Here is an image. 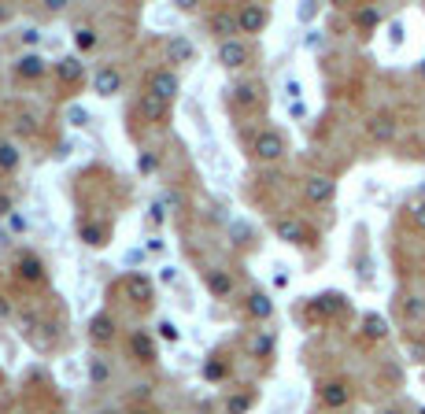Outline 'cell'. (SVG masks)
Masks as SVG:
<instances>
[{
	"mask_svg": "<svg viewBox=\"0 0 425 414\" xmlns=\"http://www.w3.org/2000/svg\"><path fill=\"white\" fill-rule=\"evenodd\" d=\"M252 152H255V159H263V163H274V159L285 156V137L278 130H259L252 141Z\"/></svg>",
	"mask_w": 425,
	"mask_h": 414,
	"instance_id": "cell-1",
	"label": "cell"
},
{
	"mask_svg": "<svg viewBox=\"0 0 425 414\" xmlns=\"http://www.w3.org/2000/svg\"><path fill=\"white\" fill-rule=\"evenodd\" d=\"M303 196L311 200V204H329V200L337 196V182L329 174H314V178H307Z\"/></svg>",
	"mask_w": 425,
	"mask_h": 414,
	"instance_id": "cell-2",
	"label": "cell"
},
{
	"mask_svg": "<svg viewBox=\"0 0 425 414\" xmlns=\"http://www.w3.org/2000/svg\"><path fill=\"white\" fill-rule=\"evenodd\" d=\"M218 63L222 67H229V70H237V67H244L248 63V45L244 41H218Z\"/></svg>",
	"mask_w": 425,
	"mask_h": 414,
	"instance_id": "cell-3",
	"label": "cell"
},
{
	"mask_svg": "<svg viewBox=\"0 0 425 414\" xmlns=\"http://www.w3.org/2000/svg\"><path fill=\"white\" fill-rule=\"evenodd\" d=\"M318 396H322V403H325L329 411H340V407H344L348 399H352V388H348L344 381H325Z\"/></svg>",
	"mask_w": 425,
	"mask_h": 414,
	"instance_id": "cell-4",
	"label": "cell"
},
{
	"mask_svg": "<svg viewBox=\"0 0 425 414\" xmlns=\"http://www.w3.org/2000/svg\"><path fill=\"white\" fill-rule=\"evenodd\" d=\"M148 93H155L159 100H174V93H178V78L170 70H155L152 78H148Z\"/></svg>",
	"mask_w": 425,
	"mask_h": 414,
	"instance_id": "cell-5",
	"label": "cell"
},
{
	"mask_svg": "<svg viewBox=\"0 0 425 414\" xmlns=\"http://www.w3.org/2000/svg\"><path fill=\"white\" fill-rule=\"evenodd\" d=\"M56 78L63 82V86H78V82L85 78V63L78 56H63L56 63Z\"/></svg>",
	"mask_w": 425,
	"mask_h": 414,
	"instance_id": "cell-6",
	"label": "cell"
},
{
	"mask_svg": "<svg viewBox=\"0 0 425 414\" xmlns=\"http://www.w3.org/2000/svg\"><path fill=\"white\" fill-rule=\"evenodd\" d=\"M137 111H141L144 122H163V119H167V100H159L155 93H141V100H137Z\"/></svg>",
	"mask_w": 425,
	"mask_h": 414,
	"instance_id": "cell-7",
	"label": "cell"
},
{
	"mask_svg": "<svg viewBox=\"0 0 425 414\" xmlns=\"http://www.w3.org/2000/svg\"><path fill=\"white\" fill-rule=\"evenodd\" d=\"M93 89H97V97H111V93L122 89V74L115 67H100L97 78H93Z\"/></svg>",
	"mask_w": 425,
	"mask_h": 414,
	"instance_id": "cell-8",
	"label": "cell"
},
{
	"mask_svg": "<svg viewBox=\"0 0 425 414\" xmlns=\"http://www.w3.org/2000/svg\"><path fill=\"white\" fill-rule=\"evenodd\" d=\"M370 137H374V141H381V144H388L392 137H396V119H392L388 111H381V115H374V119H370Z\"/></svg>",
	"mask_w": 425,
	"mask_h": 414,
	"instance_id": "cell-9",
	"label": "cell"
},
{
	"mask_svg": "<svg viewBox=\"0 0 425 414\" xmlns=\"http://www.w3.org/2000/svg\"><path fill=\"white\" fill-rule=\"evenodd\" d=\"M237 23H240L244 34H259V30L267 26V12H263V8H255V4H244L240 15H237Z\"/></svg>",
	"mask_w": 425,
	"mask_h": 414,
	"instance_id": "cell-10",
	"label": "cell"
},
{
	"mask_svg": "<svg viewBox=\"0 0 425 414\" xmlns=\"http://www.w3.org/2000/svg\"><path fill=\"white\" fill-rule=\"evenodd\" d=\"M126 292H130V300L148 303L152 292H155V285H152V278H144V274H130V278H126Z\"/></svg>",
	"mask_w": 425,
	"mask_h": 414,
	"instance_id": "cell-11",
	"label": "cell"
},
{
	"mask_svg": "<svg viewBox=\"0 0 425 414\" xmlns=\"http://www.w3.org/2000/svg\"><path fill=\"white\" fill-rule=\"evenodd\" d=\"M78 233H82V241L89 244V248H104V244H108V237H111V229L104 226V222H82Z\"/></svg>",
	"mask_w": 425,
	"mask_h": 414,
	"instance_id": "cell-12",
	"label": "cell"
},
{
	"mask_svg": "<svg viewBox=\"0 0 425 414\" xmlns=\"http://www.w3.org/2000/svg\"><path fill=\"white\" fill-rule=\"evenodd\" d=\"M15 270H19V278H23V281H41V278H45V263H41V259L34 256V252H26V256H19Z\"/></svg>",
	"mask_w": 425,
	"mask_h": 414,
	"instance_id": "cell-13",
	"label": "cell"
},
{
	"mask_svg": "<svg viewBox=\"0 0 425 414\" xmlns=\"http://www.w3.org/2000/svg\"><path fill=\"white\" fill-rule=\"evenodd\" d=\"M229 97H233V104H240V108H255V104L263 100V89L255 86V82H240V86L229 89Z\"/></svg>",
	"mask_w": 425,
	"mask_h": 414,
	"instance_id": "cell-14",
	"label": "cell"
},
{
	"mask_svg": "<svg viewBox=\"0 0 425 414\" xmlns=\"http://www.w3.org/2000/svg\"><path fill=\"white\" fill-rule=\"evenodd\" d=\"M130 352L141 359V363H152V359H155V341L144 333V329H137V333L130 337Z\"/></svg>",
	"mask_w": 425,
	"mask_h": 414,
	"instance_id": "cell-15",
	"label": "cell"
},
{
	"mask_svg": "<svg viewBox=\"0 0 425 414\" xmlns=\"http://www.w3.org/2000/svg\"><path fill=\"white\" fill-rule=\"evenodd\" d=\"M89 337H93L97 344H108L111 337H115V318H111V314H97V318L89 322Z\"/></svg>",
	"mask_w": 425,
	"mask_h": 414,
	"instance_id": "cell-16",
	"label": "cell"
},
{
	"mask_svg": "<svg viewBox=\"0 0 425 414\" xmlns=\"http://www.w3.org/2000/svg\"><path fill=\"white\" fill-rule=\"evenodd\" d=\"M274 229H278V237H281V241H289V244H307V229H303L296 218H281Z\"/></svg>",
	"mask_w": 425,
	"mask_h": 414,
	"instance_id": "cell-17",
	"label": "cell"
},
{
	"mask_svg": "<svg viewBox=\"0 0 425 414\" xmlns=\"http://www.w3.org/2000/svg\"><path fill=\"white\" fill-rule=\"evenodd\" d=\"M211 30L222 37V41H233V34L240 30V23H237V15H229V12H218L215 19H211Z\"/></svg>",
	"mask_w": 425,
	"mask_h": 414,
	"instance_id": "cell-18",
	"label": "cell"
},
{
	"mask_svg": "<svg viewBox=\"0 0 425 414\" xmlns=\"http://www.w3.org/2000/svg\"><path fill=\"white\" fill-rule=\"evenodd\" d=\"M340 307H344V300H340L337 292H322V296H314V300H311V311H314V314H325V318L337 314Z\"/></svg>",
	"mask_w": 425,
	"mask_h": 414,
	"instance_id": "cell-19",
	"label": "cell"
},
{
	"mask_svg": "<svg viewBox=\"0 0 425 414\" xmlns=\"http://www.w3.org/2000/svg\"><path fill=\"white\" fill-rule=\"evenodd\" d=\"M15 74H19V78H41V74H45V59L30 52V56H23L15 63Z\"/></svg>",
	"mask_w": 425,
	"mask_h": 414,
	"instance_id": "cell-20",
	"label": "cell"
},
{
	"mask_svg": "<svg viewBox=\"0 0 425 414\" xmlns=\"http://www.w3.org/2000/svg\"><path fill=\"white\" fill-rule=\"evenodd\" d=\"M167 56H170V63H189V59H193V45H189V37H170L167 41Z\"/></svg>",
	"mask_w": 425,
	"mask_h": 414,
	"instance_id": "cell-21",
	"label": "cell"
},
{
	"mask_svg": "<svg viewBox=\"0 0 425 414\" xmlns=\"http://www.w3.org/2000/svg\"><path fill=\"white\" fill-rule=\"evenodd\" d=\"M207 289H211V296H229L233 292V278L226 270H211L207 274Z\"/></svg>",
	"mask_w": 425,
	"mask_h": 414,
	"instance_id": "cell-22",
	"label": "cell"
},
{
	"mask_svg": "<svg viewBox=\"0 0 425 414\" xmlns=\"http://www.w3.org/2000/svg\"><path fill=\"white\" fill-rule=\"evenodd\" d=\"M363 333L370 337V341H385V337H388V322L381 314H366L363 318Z\"/></svg>",
	"mask_w": 425,
	"mask_h": 414,
	"instance_id": "cell-23",
	"label": "cell"
},
{
	"mask_svg": "<svg viewBox=\"0 0 425 414\" xmlns=\"http://www.w3.org/2000/svg\"><path fill=\"white\" fill-rule=\"evenodd\" d=\"M248 311H252L255 318H263V322H267V318L274 314L270 296H267V292H252V296H248Z\"/></svg>",
	"mask_w": 425,
	"mask_h": 414,
	"instance_id": "cell-24",
	"label": "cell"
},
{
	"mask_svg": "<svg viewBox=\"0 0 425 414\" xmlns=\"http://www.w3.org/2000/svg\"><path fill=\"white\" fill-rule=\"evenodd\" d=\"M19 159H23V156H19V148L12 141H0V171L12 174L15 167H19Z\"/></svg>",
	"mask_w": 425,
	"mask_h": 414,
	"instance_id": "cell-25",
	"label": "cell"
},
{
	"mask_svg": "<svg viewBox=\"0 0 425 414\" xmlns=\"http://www.w3.org/2000/svg\"><path fill=\"white\" fill-rule=\"evenodd\" d=\"M403 318H407V322H422L425 318V300L422 296H407V300H403Z\"/></svg>",
	"mask_w": 425,
	"mask_h": 414,
	"instance_id": "cell-26",
	"label": "cell"
},
{
	"mask_svg": "<svg viewBox=\"0 0 425 414\" xmlns=\"http://www.w3.org/2000/svg\"><path fill=\"white\" fill-rule=\"evenodd\" d=\"M89 381H93V385H104V381H111V366H108V359H93V366H89Z\"/></svg>",
	"mask_w": 425,
	"mask_h": 414,
	"instance_id": "cell-27",
	"label": "cell"
},
{
	"mask_svg": "<svg viewBox=\"0 0 425 414\" xmlns=\"http://www.w3.org/2000/svg\"><path fill=\"white\" fill-rule=\"evenodd\" d=\"M93 45H97V34H93L89 26H78V30H74V48H78V52H89Z\"/></svg>",
	"mask_w": 425,
	"mask_h": 414,
	"instance_id": "cell-28",
	"label": "cell"
},
{
	"mask_svg": "<svg viewBox=\"0 0 425 414\" xmlns=\"http://www.w3.org/2000/svg\"><path fill=\"white\" fill-rule=\"evenodd\" d=\"M252 352H255V355H270V352H274V337H270V333H263V337H255V344H252Z\"/></svg>",
	"mask_w": 425,
	"mask_h": 414,
	"instance_id": "cell-29",
	"label": "cell"
},
{
	"mask_svg": "<svg viewBox=\"0 0 425 414\" xmlns=\"http://www.w3.org/2000/svg\"><path fill=\"white\" fill-rule=\"evenodd\" d=\"M410 226L425 233V200H418V204L410 207Z\"/></svg>",
	"mask_w": 425,
	"mask_h": 414,
	"instance_id": "cell-30",
	"label": "cell"
},
{
	"mask_svg": "<svg viewBox=\"0 0 425 414\" xmlns=\"http://www.w3.org/2000/svg\"><path fill=\"white\" fill-rule=\"evenodd\" d=\"M159 337H163V341H170V344H174L178 337H182V333H178V326L170 322V318H163V322H159Z\"/></svg>",
	"mask_w": 425,
	"mask_h": 414,
	"instance_id": "cell-31",
	"label": "cell"
},
{
	"mask_svg": "<svg viewBox=\"0 0 425 414\" xmlns=\"http://www.w3.org/2000/svg\"><path fill=\"white\" fill-rule=\"evenodd\" d=\"M355 23H359V26H363V30H370V26H377V12H374V8H363V12H359V15H355Z\"/></svg>",
	"mask_w": 425,
	"mask_h": 414,
	"instance_id": "cell-32",
	"label": "cell"
},
{
	"mask_svg": "<svg viewBox=\"0 0 425 414\" xmlns=\"http://www.w3.org/2000/svg\"><path fill=\"white\" fill-rule=\"evenodd\" d=\"M226 411L229 414H244V411H248V396H229L226 399Z\"/></svg>",
	"mask_w": 425,
	"mask_h": 414,
	"instance_id": "cell-33",
	"label": "cell"
},
{
	"mask_svg": "<svg viewBox=\"0 0 425 414\" xmlns=\"http://www.w3.org/2000/svg\"><path fill=\"white\" fill-rule=\"evenodd\" d=\"M137 167H141L144 174H152L159 163H155V156H152V152H141V156H137Z\"/></svg>",
	"mask_w": 425,
	"mask_h": 414,
	"instance_id": "cell-34",
	"label": "cell"
},
{
	"mask_svg": "<svg viewBox=\"0 0 425 414\" xmlns=\"http://www.w3.org/2000/svg\"><path fill=\"white\" fill-rule=\"evenodd\" d=\"M67 119H70V126H85V122H89V111H85V108H70Z\"/></svg>",
	"mask_w": 425,
	"mask_h": 414,
	"instance_id": "cell-35",
	"label": "cell"
},
{
	"mask_svg": "<svg viewBox=\"0 0 425 414\" xmlns=\"http://www.w3.org/2000/svg\"><path fill=\"white\" fill-rule=\"evenodd\" d=\"M229 229H233V237H237V244H248V237H252V229H248V226H244V222H233V226H229Z\"/></svg>",
	"mask_w": 425,
	"mask_h": 414,
	"instance_id": "cell-36",
	"label": "cell"
},
{
	"mask_svg": "<svg viewBox=\"0 0 425 414\" xmlns=\"http://www.w3.org/2000/svg\"><path fill=\"white\" fill-rule=\"evenodd\" d=\"M222 374H226V370H222V363H207V366H204V377H207V381H222Z\"/></svg>",
	"mask_w": 425,
	"mask_h": 414,
	"instance_id": "cell-37",
	"label": "cell"
},
{
	"mask_svg": "<svg viewBox=\"0 0 425 414\" xmlns=\"http://www.w3.org/2000/svg\"><path fill=\"white\" fill-rule=\"evenodd\" d=\"M23 41H26V45H37V41H41V30H37V26H26V30H23Z\"/></svg>",
	"mask_w": 425,
	"mask_h": 414,
	"instance_id": "cell-38",
	"label": "cell"
},
{
	"mask_svg": "<svg viewBox=\"0 0 425 414\" xmlns=\"http://www.w3.org/2000/svg\"><path fill=\"white\" fill-rule=\"evenodd\" d=\"M285 93H289L292 100H300V82H296V78H289V82H285Z\"/></svg>",
	"mask_w": 425,
	"mask_h": 414,
	"instance_id": "cell-39",
	"label": "cell"
},
{
	"mask_svg": "<svg viewBox=\"0 0 425 414\" xmlns=\"http://www.w3.org/2000/svg\"><path fill=\"white\" fill-rule=\"evenodd\" d=\"M19 130H23V133H34V119H30V115H23V119H19Z\"/></svg>",
	"mask_w": 425,
	"mask_h": 414,
	"instance_id": "cell-40",
	"label": "cell"
},
{
	"mask_svg": "<svg viewBox=\"0 0 425 414\" xmlns=\"http://www.w3.org/2000/svg\"><path fill=\"white\" fill-rule=\"evenodd\" d=\"M148 218H152L155 226H159V222H163V204H152V215H148Z\"/></svg>",
	"mask_w": 425,
	"mask_h": 414,
	"instance_id": "cell-41",
	"label": "cell"
},
{
	"mask_svg": "<svg viewBox=\"0 0 425 414\" xmlns=\"http://www.w3.org/2000/svg\"><path fill=\"white\" fill-rule=\"evenodd\" d=\"M12 229H26V218L23 215H12Z\"/></svg>",
	"mask_w": 425,
	"mask_h": 414,
	"instance_id": "cell-42",
	"label": "cell"
},
{
	"mask_svg": "<svg viewBox=\"0 0 425 414\" xmlns=\"http://www.w3.org/2000/svg\"><path fill=\"white\" fill-rule=\"evenodd\" d=\"M174 278H178V270H174V267H163V281L170 285V281H174Z\"/></svg>",
	"mask_w": 425,
	"mask_h": 414,
	"instance_id": "cell-43",
	"label": "cell"
},
{
	"mask_svg": "<svg viewBox=\"0 0 425 414\" xmlns=\"http://www.w3.org/2000/svg\"><path fill=\"white\" fill-rule=\"evenodd\" d=\"M8 211H12V200H8V196H0V215H8Z\"/></svg>",
	"mask_w": 425,
	"mask_h": 414,
	"instance_id": "cell-44",
	"label": "cell"
},
{
	"mask_svg": "<svg viewBox=\"0 0 425 414\" xmlns=\"http://www.w3.org/2000/svg\"><path fill=\"white\" fill-rule=\"evenodd\" d=\"M8 311H12V307H8L4 300H0V318H8Z\"/></svg>",
	"mask_w": 425,
	"mask_h": 414,
	"instance_id": "cell-45",
	"label": "cell"
},
{
	"mask_svg": "<svg viewBox=\"0 0 425 414\" xmlns=\"http://www.w3.org/2000/svg\"><path fill=\"white\" fill-rule=\"evenodd\" d=\"M385 414H403V411H396V407H388V411H385Z\"/></svg>",
	"mask_w": 425,
	"mask_h": 414,
	"instance_id": "cell-46",
	"label": "cell"
},
{
	"mask_svg": "<svg viewBox=\"0 0 425 414\" xmlns=\"http://www.w3.org/2000/svg\"><path fill=\"white\" fill-rule=\"evenodd\" d=\"M418 74H422V78H425V59H422V67H418Z\"/></svg>",
	"mask_w": 425,
	"mask_h": 414,
	"instance_id": "cell-47",
	"label": "cell"
},
{
	"mask_svg": "<svg viewBox=\"0 0 425 414\" xmlns=\"http://www.w3.org/2000/svg\"><path fill=\"white\" fill-rule=\"evenodd\" d=\"M141 414H152V411H141Z\"/></svg>",
	"mask_w": 425,
	"mask_h": 414,
	"instance_id": "cell-48",
	"label": "cell"
},
{
	"mask_svg": "<svg viewBox=\"0 0 425 414\" xmlns=\"http://www.w3.org/2000/svg\"><path fill=\"white\" fill-rule=\"evenodd\" d=\"M15 414H26V411H15Z\"/></svg>",
	"mask_w": 425,
	"mask_h": 414,
	"instance_id": "cell-49",
	"label": "cell"
},
{
	"mask_svg": "<svg viewBox=\"0 0 425 414\" xmlns=\"http://www.w3.org/2000/svg\"><path fill=\"white\" fill-rule=\"evenodd\" d=\"M418 414H425V411H418Z\"/></svg>",
	"mask_w": 425,
	"mask_h": 414,
	"instance_id": "cell-50",
	"label": "cell"
},
{
	"mask_svg": "<svg viewBox=\"0 0 425 414\" xmlns=\"http://www.w3.org/2000/svg\"><path fill=\"white\" fill-rule=\"evenodd\" d=\"M108 414H115V411H108Z\"/></svg>",
	"mask_w": 425,
	"mask_h": 414,
	"instance_id": "cell-51",
	"label": "cell"
}]
</instances>
